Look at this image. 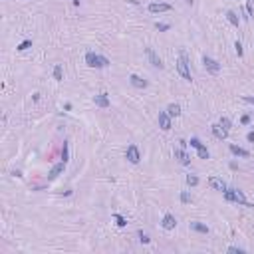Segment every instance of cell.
Returning <instances> with one entry per match:
<instances>
[{"instance_id":"obj_23","label":"cell","mask_w":254,"mask_h":254,"mask_svg":"<svg viewBox=\"0 0 254 254\" xmlns=\"http://www.w3.org/2000/svg\"><path fill=\"white\" fill-rule=\"evenodd\" d=\"M218 123H221V125H222V127H224L226 131H228L230 127H232V121H230L228 117H221V121H218Z\"/></svg>"},{"instance_id":"obj_26","label":"cell","mask_w":254,"mask_h":254,"mask_svg":"<svg viewBox=\"0 0 254 254\" xmlns=\"http://www.w3.org/2000/svg\"><path fill=\"white\" fill-rule=\"evenodd\" d=\"M189 143H191V147H195V149H199L201 147V139H199V137H191V141H189Z\"/></svg>"},{"instance_id":"obj_11","label":"cell","mask_w":254,"mask_h":254,"mask_svg":"<svg viewBox=\"0 0 254 254\" xmlns=\"http://www.w3.org/2000/svg\"><path fill=\"white\" fill-rule=\"evenodd\" d=\"M129 82H131V86H133V87H139V89H143V87H147V86H149L147 80H143V77L137 76V74L129 76Z\"/></svg>"},{"instance_id":"obj_10","label":"cell","mask_w":254,"mask_h":254,"mask_svg":"<svg viewBox=\"0 0 254 254\" xmlns=\"http://www.w3.org/2000/svg\"><path fill=\"white\" fill-rule=\"evenodd\" d=\"M145 54H147V58H149V62H151V66H155V67H163V62H161V58H159L151 48H145Z\"/></svg>"},{"instance_id":"obj_31","label":"cell","mask_w":254,"mask_h":254,"mask_svg":"<svg viewBox=\"0 0 254 254\" xmlns=\"http://www.w3.org/2000/svg\"><path fill=\"white\" fill-rule=\"evenodd\" d=\"M240 123H242V125H248L250 123V115H242V117H240Z\"/></svg>"},{"instance_id":"obj_19","label":"cell","mask_w":254,"mask_h":254,"mask_svg":"<svg viewBox=\"0 0 254 254\" xmlns=\"http://www.w3.org/2000/svg\"><path fill=\"white\" fill-rule=\"evenodd\" d=\"M54 80H56V82H62V80H64V70H62L60 64L54 66Z\"/></svg>"},{"instance_id":"obj_28","label":"cell","mask_w":254,"mask_h":254,"mask_svg":"<svg viewBox=\"0 0 254 254\" xmlns=\"http://www.w3.org/2000/svg\"><path fill=\"white\" fill-rule=\"evenodd\" d=\"M169 28H171V24H163V22L159 24V22H157V30H159V32H167Z\"/></svg>"},{"instance_id":"obj_5","label":"cell","mask_w":254,"mask_h":254,"mask_svg":"<svg viewBox=\"0 0 254 254\" xmlns=\"http://www.w3.org/2000/svg\"><path fill=\"white\" fill-rule=\"evenodd\" d=\"M169 10H173V6L167 4V2H153V4H149V12H153V14H157V12H169Z\"/></svg>"},{"instance_id":"obj_27","label":"cell","mask_w":254,"mask_h":254,"mask_svg":"<svg viewBox=\"0 0 254 254\" xmlns=\"http://www.w3.org/2000/svg\"><path fill=\"white\" fill-rule=\"evenodd\" d=\"M181 202H191V195H189V191L181 193Z\"/></svg>"},{"instance_id":"obj_21","label":"cell","mask_w":254,"mask_h":254,"mask_svg":"<svg viewBox=\"0 0 254 254\" xmlns=\"http://www.w3.org/2000/svg\"><path fill=\"white\" fill-rule=\"evenodd\" d=\"M197 155H199L201 159H209V157H211V153H209V149H206L205 145H201V147L197 149Z\"/></svg>"},{"instance_id":"obj_18","label":"cell","mask_w":254,"mask_h":254,"mask_svg":"<svg viewBox=\"0 0 254 254\" xmlns=\"http://www.w3.org/2000/svg\"><path fill=\"white\" fill-rule=\"evenodd\" d=\"M167 113L171 115V117H179V115H181V105H179V103H171V105L167 107Z\"/></svg>"},{"instance_id":"obj_20","label":"cell","mask_w":254,"mask_h":254,"mask_svg":"<svg viewBox=\"0 0 254 254\" xmlns=\"http://www.w3.org/2000/svg\"><path fill=\"white\" fill-rule=\"evenodd\" d=\"M226 18H228V22H230L232 26H238V24H240V18L236 16V12H232V10H228V12H226Z\"/></svg>"},{"instance_id":"obj_33","label":"cell","mask_w":254,"mask_h":254,"mask_svg":"<svg viewBox=\"0 0 254 254\" xmlns=\"http://www.w3.org/2000/svg\"><path fill=\"white\" fill-rule=\"evenodd\" d=\"M242 99H244L246 103H250V105H254V97H252V96H244Z\"/></svg>"},{"instance_id":"obj_22","label":"cell","mask_w":254,"mask_h":254,"mask_svg":"<svg viewBox=\"0 0 254 254\" xmlns=\"http://www.w3.org/2000/svg\"><path fill=\"white\" fill-rule=\"evenodd\" d=\"M187 185H189V187H197V185H199V177H195V175H187Z\"/></svg>"},{"instance_id":"obj_15","label":"cell","mask_w":254,"mask_h":254,"mask_svg":"<svg viewBox=\"0 0 254 254\" xmlns=\"http://www.w3.org/2000/svg\"><path fill=\"white\" fill-rule=\"evenodd\" d=\"M93 101H96L97 107H109V97H107V93H97V96L93 97Z\"/></svg>"},{"instance_id":"obj_24","label":"cell","mask_w":254,"mask_h":254,"mask_svg":"<svg viewBox=\"0 0 254 254\" xmlns=\"http://www.w3.org/2000/svg\"><path fill=\"white\" fill-rule=\"evenodd\" d=\"M113 218H115V222H117V226H121V228H123V226H127V221H125L121 215H113Z\"/></svg>"},{"instance_id":"obj_32","label":"cell","mask_w":254,"mask_h":254,"mask_svg":"<svg viewBox=\"0 0 254 254\" xmlns=\"http://www.w3.org/2000/svg\"><path fill=\"white\" fill-rule=\"evenodd\" d=\"M234 48H236V54H238V56H242V44L236 42V44H234Z\"/></svg>"},{"instance_id":"obj_13","label":"cell","mask_w":254,"mask_h":254,"mask_svg":"<svg viewBox=\"0 0 254 254\" xmlns=\"http://www.w3.org/2000/svg\"><path fill=\"white\" fill-rule=\"evenodd\" d=\"M209 185H211L212 189H216V191H226V183L218 177H211L209 179Z\"/></svg>"},{"instance_id":"obj_2","label":"cell","mask_w":254,"mask_h":254,"mask_svg":"<svg viewBox=\"0 0 254 254\" xmlns=\"http://www.w3.org/2000/svg\"><path fill=\"white\" fill-rule=\"evenodd\" d=\"M86 64L89 67H107L109 66V60L105 56H99L96 52H87L86 54Z\"/></svg>"},{"instance_id":"obj_3","label":"cell","mask_w":254,"mask_h":254,"mask_svg":"<svg viewBox=\"0 0 254 254\" xmlns=\"http://www.w3.org/2000/svg\"><path fill=\"white\" fill-rule=\"evenodd\" d=\"M177 72L181 74L187 82H191V70H189V62H187V54L181 52V58H179V62H177Z\"/></svg>"},{"instance_id":"obj_17","label":"cell","mask_w":254,"mask_h":254,"mask_svg":"<svg viewBox=\"0 0 254 254\" xmlns=\"http://www.w3.org/2000/svg\"><path fill=\"white\" fill-rule=\"evenodd\" d=\"M191 230H195V232H202V234H206L209 232V226L206 224H202V222H191Z\"/></svg>"},{"instance_id":"obj_29","label":"cell","mask_w":254,"mask_h":254,"mask_svg":"<svg viewBox=\"0 0 254 254\" xmlns=\"http://www.w3.org/2000/svg\"><path fill=\"white\" fill-rule=\"evenodd\" d=\"M139 240L143 242V244H149V240H151V238H149L147 234H143V230H139Z\"/></svg>"},{"instance_id":"obj_35","label":"cell","mask_w":254,"mask_h":254,"mask_svg":"<svg viewBox=\"0 0 254 254\" xmlns=\"http://www.w3.org/2000/svg\"><path fill=\"white\" fill-rule=\"evenodd\" d=\"M246 139H248V141H250V143H254V131H250V133H248V135H246Z\"/></svg>"},{"instance_id":"obj_36","label":"cell","mask_w":254,"mask_h":254,"mask_svg":"<svg viewBox=\"0 0 254 254\" xmlns=\"http://www.w3.org/2000/svg\"><path fill=\"white\" fill-rule=\"evenodd\" d=\"M248 2H252V4H254V0H248Z\"/></svg>"},{"instance_id":"obj_34","label":"cell","mask_w":254,"mask_h":254,"mask_svg":"<svg viewBox=\"0 0 254 254\" xmlns=\"http://www.w3.org/2000/svg\"><path fill=\"white\" fill-rule=\"evenodd\" d=\"M228 252H244V250H242V248H238V246H230V248H228Z\"/></svg>"},{"instance_id":"obj_14","label":"cell","mask_w":254,"mask_h":254,"mask_svg":"<svg viewBox=\"0 0 254 254\" xmlns=\"http://www.w3.org/2000/svg\"><path fill=\"white\" fill-rule=\"evenodd\" d=\"M64 169H66V161H62V163H58V165H54L52 167V171H50V175H48V179L50 181H54V179L60 175V173H64Z\"/></svg>"},{"instance_id":"obj_8","label":"cell","mask_w":254,"mask_h":254,"mask_svg":"<svg viewBox=\"0 0 254 254\" xmlns=\"http://www.w3.org/2000/svg\"><path fill=\"white\" fill-rule=\"evenodd\" d=\"M161 226H163L165 230H173L175 226H177V218H175L171 212H167V215L163 216V222H161Z\"/></svg>"},{"instance_id":"obj_30","label":"cell","mask_w":254,"mask_h":254,"mask_svg":"<svg viewBox=\"0 0 254 254\" xmlns=\"http://www.w3.org/2000/svg\"><path fill=\"white\" fill-rule=\"evenodd\" d=\"M62 159L67 161V143H66V141H64V149H62Z\"/></svg>"},{"instance_id":"obj_1","label":"cell","mask_w":254,"mask_h":254,"mask_svg":"<svg viewBox=\"0 0 254 254\" xmlns=\"http://www.w3.org/2000/svg\"><path fill=\"white\" fill-rule=\"evenodd\" d=\"M224 199H226L228 202H236V205H242V206H250V209H254V205L246 201L244 193L238 191V189H226V191H224Z\"/></svg>"},{"instance_id":"obj_16","label":"cell","mask_w":254,"mask_h":254,"mask_svg":"<svg viewBox=\"0 0 254 254\" xmlns=\"http://www.w3.org/2000/svg\"><path fill=\"white\" fill-rule=\"evenodd\" d=\"M230 153L234 155V157H250V153L246 151V149H242V147H238V145H230Z\"/></svg>"},{"instance_id":"obj_9","label":"cell","mask_w":254,"mask_h":254,"mask_svg":"<svg viewBox=\"0 0 254 254\" xmlns=\"http://www.w3.org/2000/svg\"><path fill=\"white\" fill-rule=\"evenodd\" d=\"M175 159H179V163H181V165H189V163H191V157L187 155L185 147H179V149H175Z\"/></svg>"},{"instance_id":"obj_6","label":"cell","mask_w":254,"mask_h":254,"mask_svg":"<svg viewBox=\"0 0 254 254\" xmlns=\"http://www.w3.org/2000/svg\"><path fill=\"white\" fill-rule=\"evenodd\" d=\"M159 127L161 129H165V131H169L171 129V115L167 113V111H159Z\"/></svg>"},{"instance_id":"obj_25","label":"cell","mask_w":254,"mask_h":254,"mask_svg":"<svg viewBox=\"0 0 254 254\" xmlns=\"http://www.w3.org/2000/svg\"><path fill=\"white\" fill-rule=\"evenodd\" d=\"M30 46H32V40H24V42L18 46V50H20V52H24V50H28V48H30Z\"/></svg>"},{"instance_id":"obj_7","label":"cell","mask_w":254,"mask_h":254,"mask_svg":"<svg viewBox=\"0 0 254 254\" xmlns=\"http://www.w3.org/2000/svg\"><path fill=\"white\" fill-rule=\"evenodd\" d=\"M127 159H129L131 163H139V159H141V155H139V149H137V145H129L127 147Z\"/></svg>"},{"instance_id":"obj_12","label":"cell","mask_w":254,"mask_h":254,"mask_svg":"<svg viewBox=\"0 0 254 254\" xmlns=\"http://www.w3.org/2000/svg\"><path fill=\"white\" fill-rule=\"evenodd\" d=\"M211 129H212V135H215L216 139H226V135H228V131H226L221 123H215Z\"/></svg>"},{"instance_id":"obj_4","label":"cell","mask_w":254,"mask_h":254,"mask_svg":"<svg viewBox=\"0 0 254 254\" xmlns=\"http://www.w3.org/2000/svg\"><path fill=\"white\" fill-rule=\"evenodd\" d=\"M202 64H205L206 72H211V74H218V72H221V64L216 62V60H212V58H209V56H202Z\"/></svg>"}]
</instances>
